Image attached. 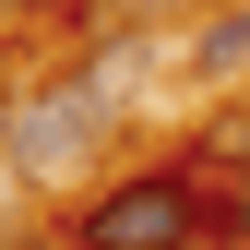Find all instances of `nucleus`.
Returning a JSON list of instances; mask_svg holds the SVG:
<instances>
[{"mask_svg": "<svg viewBox=\"0 0 250 250\" xmlns=\"http://www.w3.org/2000/svg\"><path fill=\"white\" fill-rule=\"evenodd\" d=\"M203 238V167L167 155V167H131L119 191H96L72 214V250H191Z\"/></svg>", "mask_w": 250, "mask_h": 250, "instance_id": "obj_1", "label": "nucleus"}, {"mask_svg": "<svg viewBox=\"0 0 250 250\" xmlns=\"http://www.w3.org/2000/svg\"><path fill=\"white\" fill-rule=\"evenodd\" d=\"M238 238H250V179H238Z\"/></svg>", "mask_w": 250, "mask_h": 250, "instance_id": "obj_5", "label": "nucleus"}, {"mask_svg": "<svg viewBox=\"0 0 250 250\" xmlns=\"http://www.w3.org/2000/svg\"><path fill=\"white\" fill-rule=\"evenodd\" d=\"M191 60H203V72H214V83H227V72H250V0H238V12H227V24H214V36H203Z\"/></svg>", "mask_w": 250, "mask_h": 250, "instance_id": "obj_3", "label": "nucleus"}, {"mask_svg": "<svg viewBox=\"0 0 250 250\" xmlns=\"http://www.w3.org/2000/svg\"><path fill=\"white\" fill-rule=\"evenodd\" d=\"M0 155H12V119H0Z\"/></svg>", "mask_w": 250, "mask_h": 250, "instance_id": "obj_7", "label": "nucleus"}, {"mask_svg": "<svg viewBox=\"0 0 250 250\" xmlns=\"http://www.w3.org/2000/svg\"><path fill=\"white\" fill-rule=\"evenodd\" d=\"M191 250H250V238H238V227H203V238H191Z\"/></svg>", "mask_w": 250, "mask_h": 250, "instance_id": "obj_4", "label": "nucleus"}, {"mask_svg": "<svg viewBox=\"0 0 250 250\" xmlns=\"http://www.w3.org/2000/svg\"><path fill=\"white\" fill-rule=\"evenodd\" d=\"M0 12H48V0H0Z\"/></svg>", "mask_w": 250, "mask_h": 250, "instance_id": "obj_6", "label": "nucleus"}, {"mask_svg": "<svg viewBox=\"0 0 250 250\" xmlns=\"http://www.w3.org/2000/svg\"><path fill=\"white\" fill-rule=\"evenodd\" d=\"M96 119H107V83H96V96H83V83H48V96L12 119V155H24L36 179H60V167H72V143L96 131Z\"/></svg>", "mask_w": 250, "mask_h": 250, "instance_id": "obj_2", "label": "nucleus"}]
</instances>
